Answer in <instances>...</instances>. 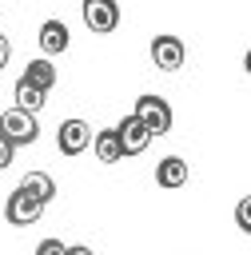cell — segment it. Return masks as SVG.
<instances>
[{
  "label": "cell",
  "mask_w": 251,
  "mask_h": 255,
  "mask_svg": "<svg viewBox=\"0 0 251 255\" xmlns=\"http://www.w3.org/2000/svg\"><path fill=\"white\" fill-rule=\"evenodd\" d=\"M131 116L147 128V135L155 139V135H167L171 131V104L163 100V96H155V92H143L139 100H135V108H131Z\"/></svg>",
  "instance_id": "cell-1"
},
{
  "label": "cell",
  "mask_w": 251,
  "mask_h": 255,
  "mask_svg": "<svg viewBox=\"0 0 251 255\" xmlns=\"http://www.w3.org/2000/svg\"><path fill=\"white\" fill-rule=\"evenodd\" d=\"M0 135H4L12 147H28V143L40 139V124H36V116H28V112H20V108H4V112H0Z\"/></svg>",
  "instance_id": "cell-2"
},
{
  "label": "cell",
  "mask_w": 251,
  "mask_h": 255,
  "mask_svg": "<svg viewBox=\"0 0 251 255\" xmlns=\"http://www.w3.org/2000/svg\"><path fill=\"white\" fill-rule=\"evenodd\" d=\"M151 64L159 68V72H179L183 68V56H187V48H183V40L179 36H171V32H159V36H151Z\"/></svg>",
  "instance_id": "cell-3"
},
{
  "label": "cell",
  "mask_w": 251,
  "mask_h": 255,
  "mask_svg": "<svg viewBox=\"0 0 251 255\" xmlns=\"http://www.w3.org/2000/svg\"><path fill=\"white\" fill-rule=\"evenodd\" d=\"M84 24L96 36H108L120 28V4L116 0H84Z\"/></svg>",
  "instance_id": "cell-4"
},
{
  "label": "cell",
  "mask_w": 251,
  "mask_h": 255,
  "mask_svg": "<svg viewBox=\"0 0 251 255\" xmlns=\"http://www.w3.org/2000/svg\"><path fill=\"white\" fill-rule=\"evenodd\" d=\"M56 147H60L64 155L88 151V147H92V124H88V120H64V124L56 128Z\"/></svg>",
  "instance_id": "cell-5"
},
{
  "label": "cell",
  "mask_w": 251,
  "mask_h": 255,
  "mask_svg": "<svg viewBox=\"0 0 251 255\" xmlns=\"http://www.w3.org/2000/svg\"><path fill=\"white\" fill-rule=\"evenodd\" d=\"M116 139H120V151H124V155H139V151H147V143H151L147 128H143L131 112L116 124Z\"/></svg>",
  "instance_id": "cell-6"
},
{
  "label": "cell",
  "mask_w": 251,
  "mask_h": 255,
  "mask_svg": "<svg viewBox=\"0 0 251 255\" xmlns=\"http://www.w3.org/2000/svg\"><path fill=\"white\" fill-rule=\"evenodd\" d=\"M40 215H44V207L36 199H28L24 191H12L8 203H4V219L12 227H32V223H40Z\"/></svg>",
  "instance_id": "cell-7"
},
{
  "label": "cell",
  "mask_w": 251,
  "mask_h": 255,
  "mask_svg": "<svg viewBox=\"0 0 251 255\" xmlns=\"http://www.w3.org/2000/svg\"><path fill=\"white\" fill-rule=\"evenodd\" d=\"M16 191H24V195L36 199L40 207H48V203L56 199V179H52L48 171H24L20 183H16Z\"/></svg>",
  "instance_id": "cell-8"
},
{
  "label": "cell",
  "mask_w": 251,
  "mask_h": 255,
  "mask_svg": "<svg viewBox=\"0 0 251 255\" xmlns=\"http://www.w3.org/2000/svg\"><path fill=\"white\" fill-rule=\"evenodd\" d=\"M36 40H40V52H44V60H48V56H60V52H68V40H72V32H68V24H64V20H44Z\"/></svg>",
  "instance_id": "cell-9"
},
{
  "label": "cell",
  "mask_w": 251,
  "mask_h": 255,
  "mask_svg": "<svg viewBox=\"0 0 251 255\" xmlns=\"http://www.w3.org/2000/svg\"><path fill=\"white\" fill-rule=\"evenodd\" d=\"M20 80H24V84H32V88H40V92L48 96V92L56 88V64H52V60H44V56H40V60H28V68H24V76H20Z\"/></svg>",
  "instance_id": "cell-10"
},
{
  "label": "cell",
  "mask_w": 251,
  "mask_h": 255,
  "mask_svg": "<svg viewBox=\"0 0 251 255\" xmlns=\"http://www.w3.org/2000/svg\"><path fill=\"white\" fill-rule=\"evenodd\" d=\"M155 183H159V187H183V183H187V159L163 155V159L155 163Z\"/></svg>",
  "instance_id": "cell-11"
},
{
  "label": "cell",
  "mask_w": 251,
  "mask_h": 255,
  "mask_svg": "<svg viewBox=\"0 0 251 255\" xmlns=\"http://www.w3.org/2000/svg\"><path fill=\"white\" fill-rule=\"evenodd\" d=\"M92 147H96V159H100V163H120V159H124L120 139H116V128H100V131H92Z\"/></svg>",
  "instance_id": "cell-12"
},
{
  "label": "cell",
  "mask_w": 251,
  "mask_h": 255,
  "mask_svg": "<svg viewBox=\"0 0 251 255\" xmlns=\"http://www.w3.org/2000/svg\"><path fill=\"white\" fill-rule=\"evenodd\" d=\"M12 100H16V108H20V112H28V116H40V108L48 104V96H44L40 88L24 84V80H16V92H12Z\"/></svg>",
  "instance_id": "cell-13"
},
{
  "label": "cell",
  "mask_w": 251,
  "mask_h": 255,
  "mask_svg": "<svg viewBox=\"0 0 251 255\" xmlns=\"http://www.w3.org/2000/svg\"><path fill=\"white\" fill-rule=\"evenodd\" d=\"M36 255H64V243H60V239H40Z\"/></svg>",
  "instance_id": "cell-14"
},
{
  "label": "cell",
  "mask_w": 251,
  "mask_h": 255,
  "mask_svg": "<svg viewBox=\"0 0 251 255\" xmlns=\"http://www.w3.org/2000/svg\"><path fill=\"white\" fill-rule=\"evenodd\" d=\"M235 223H239V231H251V215H247V199H239V207H235Z\"/></svg>",
  "instance_id": "cell-15"
},
{
  "label": "cell",
  "mask_w": 251,
  "mask_h": 255,
  "mask_svg": "<svg viewBox=\"0 0 251 255\" xmlns=\"http://www.w3.org/2000/svg\"><path fill=\"white\" fill-rule=\"evenodd\" d=\"M12 155H16V147L0 135V171H4V167H12Z\"/></svg>",
  "instance_id": "cell-16"
},
{
  "label": "cell",
  "mask_w": 251,
  "mask_h": 255,
  "mask_svg": "<svg viewBox=\"0 0 251 255\" xmlns=\"http://www.w3.org/2000/svg\"><path fill=\"white\" fill-rule=\"evenodd\" d=\"M8 60H12V40H8L4 32H0V72L8 68Z\"/></svg>",
  "instance_id": "cell-17"
},
{
  "label": "cell",
  "mask_w": 251,
  "mask_h": 255,
  "mask_svg": "<svg viewBox=\"0 0 251 255\" xmlns=\"http://www.w3.org/2000/svg\"><path fill=\"white\" fill-rule=\"evenodd\" d=\"M64 255H96V251L84 247V243H76V247H64Z\"/></svg>",
  "instance_id": "cell-18"
}]
</instances>
